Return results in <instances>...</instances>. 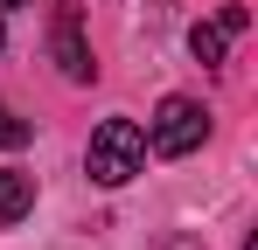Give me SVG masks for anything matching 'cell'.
<instances>
[{
	"label": "cell",
	"instance_id": "cell-1",
	"mask_svg": "<svg viewBox=\"0 0 258 250\" xmlns=\"http://www.w3.org/2000/svg\"><path fill=\"white\" fill-rule=\"evenodd\" d=\"M84 167H91L98 188H126L133 174H147V132L133 118H105L84 146Z\"/></svg>",
	"mask_w": 258,
	"mask_h": 250
},
{
	"label": "cell",
	"instance_id": "cell-2",
	"mask_svg": "<svg viewBox=\"0 0 258 250\" xmlns=\"http://www.w3.org/2000/svg\"><path fill=\"white\" fill-rule=\"evenodd\" d=\"M203 139H210V111H203L196 97H161V104H154L147 146H154L161 160H181V153H196Z\"/></svg>",
	"mask_w": 258,
	"mask_h": 250
},
{
	"label": "cell",
	"instance_id": "cell-3",
	"mask_svg": "<svg viewBox=\"0 0 258 250\" xmlns=\"http://www.w3.org/2000/svg\"><path fill=\"white\" fill-rule=\"evenodd\" d=\"M49 56H56V70H63L70 83H91V77H98L91 42H84V21H77V7H70V0H56V7H49Z\"/></svg>",
	"mask_w": 258,
	"mask_h": 250
},
{
	"label": "cell",
	"instance_id": "cell-4",
	"mask_svg": "<svg viewBox=\"0 0 258 250\" xmlns=\"http://www.w3.org/2000/svg\"><path fill=\"white\" fill-rule=\"evenodd\" d=\"M28 208H35V174H14L7 167L0 174V222H21Z\"/></svg>",
	"mask_w": 258,
	"mask_h": 250
},
{
	"label": "cell",
	"instance_id": "cell-5",
	"mask_svg": "<svg viewBox=\"0 0 258 250\" xmlns=\"http://www.w3.org/2000/svg\"><path fill=\"white\" fill-rule=\"evenodd\" d=\"M188 49H196V63H223V49H230V28H223V21H196V28H188Z\"/></svg>",
	"mask_w": 258,
	"mask_h": 250
},
{
	"label": "cell",
	"instance_id": "cell-6",
	"mask_svg": "<svg viewBox=\"0 0 258 250\" xmlns=\"http://www.w3.org/2000/svg\"><path fill=\"white\" fill-rule=\"evenodd\" d=\"M0 146H28V125L14 118V111H7V104H0Z\"/></svg>",
	"mask_w": 258,
	"mask_h": 250
},
{
	"label": "cell",
	"instance_id": "cell-7",
	"mask_svg": "<svg viewBox=\"0 0 258 250\" xmlns=\"http://www.w3.org/2000/svg\"><path fill=\"white\" fill-rule=\"evenodd\" d=\"M7 7H28V0H7Z\"/></svg>",
	"mask_w": 258,
	"mask_h": 250
},
{
	"label": "cell",
	"instance_id": "cell-8",
	"mask_svg": "<svg viewBox=\"0 0 258 250\" xmlns=\"http://www.w3.org/2000/svg\"><path fill=\"white\" fill-rule=\"evenodd\" d=\"M0 49H7V28H0Z\"/></svg>",
	"mask_w": 258,
	"mask_h": 250
}]
</instances>
